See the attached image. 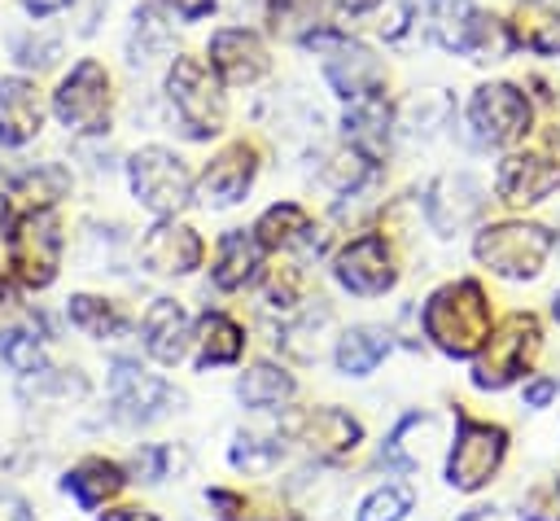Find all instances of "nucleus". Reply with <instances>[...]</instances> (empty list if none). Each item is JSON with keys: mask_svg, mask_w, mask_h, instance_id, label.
Instances as JSON below:
<instances>
[{"mask_svg": "<svg viewBox=\"0 0 560 521\" xmlns=\"http://www.w3.org/2000/svg\"><path fill=\"white\" fill-rule=\"evenodd\" d=\"M66 188H70V175H66V166H57V162H35L31 171L13 175V193L26 197L31 210L57 206V201L66 197Z\"/></svg>", "mask_w": 560, "mask_h": 521, "instance_id": "30", "label": "nucleus"}, {"mask_svg": "<svg viewBox=\"0 0 560 521\" xmlns=\"http://www.w3.org/2000/svg\"><path fill=\"white\" fill-rule=\"evenodd\" d=\"M39 123H44V101H39L35 83L18 79V74L0 79V136L9 144H22L39 131Z\"/></svg>", "mask_w": 560, "mask_h": 521, "instance_id": "20", "label": "nucleus"}, {"mask_svg": "<svg viewBox=\"0 0 560 521\" xmlns=\"http://www.w3.org/2000/svg\"><path fill=\"white\" fill-rule=\"evenodd\" d=\"M66 4H74V0H22V9H26V13H35V18H48V13H61Z\"/></svg>", "mask_w": 560, "mask_h": 521, "instance_id": "43", "label": "nucleus"}, {"mask_svg": "<svg viewBox=\"0 0 560 521\" xmlns=\"http://www.w3.org/2000/svg\"><path fill=\"white\" fill-rule=\"evenodd\" d=\"M166 96H171V105L184 118V127H188L192 140H206V136H214L223 127V114H228L223 92H219V83L210 79V70L197 57H175L171 61V70H166Z\"/></svg>", "mask_w": 560, "mask_h": 521, "instance_id": "5", "label": "nucleus"}, {"mask_svg": "<svg viewBox=\"0 0 560 521\" xmlns=\"http://www.w3.org/2000/svg\"><path fill=\"white\" fill-rule=\"evenodd\" d=\"M280 455H284V447L271 442V438H236L232 451H228V460H232L236 468H245V473H262V468H271Z\"/></svg>", "mask_w": 560, "mask_h": 521, "instance_id": "36", "label": "nucleus"}, {"mask_svg": "<svg viewBox=\"0 0 560 521\" xmlns=\"http://www.w3.org/2000/svg\"><path fill=\"white\" fill-rule=\"evenodd\" d=\"M424 13H429V31L442 48H451V53L472 48V35L481 22V9L472 0H424Z\"/></svg>", "mask_w": 560, "mask_h": 521, "instance_id": "22", "label": "nucleus"}, {"mask_svg": "<svg viewBox=\"0 0 560 521\" xmlns=\"http://www.w3.org/2000/svg\"><path fill=\"white\" fill-rule=\"evenodd\" d=\"M140 263L158 276H184L192 267H201V236L175 219H162L144 232L140 241Z\"/></svg>", "mask_w": 560, "mask_h": 521, "instance_id": "14", "label": "nucleus"}, {"mask_svg": "<svg viewBox=\"0 0 560 521\" xmlns=\"http://www.w3.org/2000/svg\"><path fill=\"white\" fill-rule=\"evenodd\" d=\"M9 302H13V289H9V280L0 276V306H9Z\"/></svg>", "mask_w": 560, "mask_h": 521, "instance_id": "47", "label": "nucleus"}, {"mask_svg": "<svg viewBox=\"0 0 560 521\" xmlns=\"http://www.w3.org/2000/svg\"><path fill=\"white\" fill-rule=\"evenodd\" d=\"M4 215H9V201H4V197H0V223H4Z\"/></svg>", "mask_w": 560, "mask_h": 521, "instance_id": "48", "label": "nucleus"}, {"mask_svg": "<svg viewBox=\"0 0 560 521\" xmlns=\"http://www.w3.org/2000/svg\"><path fill=\"white\" fill-rule=\"evenodd\" d=\"M122 482H127V477H122L118 464H109V460H83L79 468H70V473L61 477V490L74 495L83 508H96V503H105L109 495H118Z\"/></svg>", "mask_w": 560, "mask_h": 521, "instance_id": "28", "label": "nucleus"}, {"mask_svg": "<svg viewBox=\"0 0 560 521\" xmlns=\"http://www.w3.org/2000/svg\"><path fill=\"white\" fill-rule=\"evenodd\" d=\"M192 341V328H188V315L175 298H158L149 311H144V350L158 359V363H179L184 350Z\"/></svg>", "mask_w": 560, "mask_h": 521, "instance_id": "17", "label": "nucleus"}, {"mask_svg": "<svg viewBox=\"0 0 560 521\" xmlns=\"http://www.w3.org/2000/svg\"><path fill=\"white\" fill-rule=\"evenodd\" d=\"M171 4H175V13L188 18V22H197V18H206V13L214 9V0H171Z\"/></svg>", "mask_w": 560, "mask_h": 521, "instance_id": "41", "label": "nucleus"}, {"mask_svg": "<svg viewBox=\"0 0 560 521\" xmlns=\"http://www.w3.org/2000/svg\"><path fill=\"white\" fill-rule=\"evenodd\" d=\"M332 276L341 280V289H350V293H359V298H376V293H385V289L394 285L398 271H394V263H389L385 236L368 232V236L350 241V245L337 254Z\"/></svg>", "mask_w": 560, "mask_h": 521, "instance_id": "12", "label": "nucleus"}, {"mask_svg": "<svg viewBox=\"0 0 560 521\" xmlns=\"http://www.w3.org/2000/svg\"><path fill=\"white\" fill-rule=\"evenodd\" d=\"M210 503L223 508V521H236L241 512V495H228V490H210Z\"/></svg>", "mask_w": 560, "mask_h": 521, "instance_id": "42", "label": "nucleus"}, {"mask_svg": "<svg viewBox=\"0 0 560 521\" xmlns=\"http://www.w3.org/2000/svg\"><path fill=\"white\" fill-rule=\"evenodd\" d=\"M171 39V26L162 22L158 9H140L136 13V26H131V61H149L158 48H166Z\"/></svg>", "mask_w": 560, "mask_h": 521, "instance_id": "34", "label": "nucleus"}, {"mask_svg": "<svg viewBox=\"0 0 560 521\" xmlns=\"http://www.w3.org/2000/svg\"><path fill=\"white\" fill-rule=\"evenodd\" d=\"M236 394H241L245 407L267 412V407H280V403L293 398V377H289L284 368H276V363H254V368L236 381Z\"/></svg>", "mask_w": 560, "mask_h": 521, "instance_id": "29", "label": "nucleus"}, {"mask_svg": "<svg viewBox=\"0 0 560 521\" xmlns=\"http://www.w3.org/2000/svg\"><path fill=\"white\" fill-rule=\"evenodd\" d=\"M551 394H556V381H551V377H538V381L525 385V403H529V407H547Z\"/></svg>", "mask_w": 560, "mask_h": 521, "instance_id": "39", "label": "nucleus"}, {"mask_svg": "<svg viewBox=\"0 0 560 521\" xmlns=\"http://www.w3.org/2000/svg\"><path fill=\"white\" fill-rule=\"evenodd\" d=\"M127 180H131V193L144 210L171 219L175 210H184L192 201V180H188V166L171 153V149H140L131 162H127Z\"/></svg>", "mask_w": 560, "mask_h": 521, "instance_id": "6", "label": "nucleus"}, {"mask_svg": "<svg viewBox=\"0 0 560 521\" xmlns=\"http://www.w3.org/2000/svg\"><path fill=\"white\" fill-rule=\"evenodd\" d=\"M534 350H538V320L525 315V311L508 315L503 328L499 333L490 328V337L472 355V385L477 390H503V385H512L525 372V363H529Z\"/></svg>", "mask_w": 560, "mask_h": 521, "instance_id": "3", "label": "nucleus"}, {"mask_svg": "<svg viewBox=\"0 0 560 521\" xmlns=\"http://www.w3.org/2000/svg\"><path fill=\"white\" fill-rule=\"evenodd\" d=\"M0 521H35V512L26 508V499H18V495H0Z\"/></svg>", "mask_w": 560, "mask_h": 521, "instance_id": "40", "label": "nucleus"}, {"mask_svg": "<svg viewBox=\"0 0 560 521\" xmlns=\"http://www.w3.org/2000/svg\"><path fill=\"white\" fill-rule=\"evenodd\" d=\"M101 521H158V517L144 512V508H127V512H118V517H101Z\"/></svg>", "mask_w": 560, "mask_h": 521, "instance_id": "45", "label": "nucleus"}, {"mask_svg": "<svg viewBox=\"0 0 560 521\" xmlns=\"http://www.w3.org/2000/svg\"><path fill=\"white\" fill-rule=\"evenodd\" d=\"M66 311H70V324H74V328H83L88 337H114V333H122V315H118L105 298L74 293Z\"/></svg>", "mask_w": 560, "mask_h": 521, "instance_id": "31", "label": "nucleus"}, {"mask_svg": "<svg viewBox=\"0 0 560 521\" xmlns=\"http://www.w3.org/2000/svg\"><path fill=\"white\" fill-rule=\"evenodd\" d=\"M481 201L486 197H481V184L472 175H442L424 197V215L442 236H451L455 228H464L481 215Z\"/></svg>", "mask_w": 560, "mask_h": 521, "instance_id": "16", "label": "nucleus"}, {"mask_svg": "<svg viewBox=\"0 0 560 521\" xmlns=\"http://www.w3.org/2000/svg\"><path fill=\"white\" fill-rule=\"evenodd\" d=\"M368 171H372V158L363 153V149H341V153H332L328 158V166H324V180L332 184V188H341V193H350V188H359L363 180H368Z\"/></svg>", "mask_w": 560, "mask_h": 521, "instance_id": "35", "label": "nucleus"}, {"mask_svg": "<svg viewBox=\"0 0 560 521\" xmlns=\"http://www.w3.org/2000/svg\"><path fill=\"white\" fill-rule=\"evenodd\" d=\"M52 114L61 118V127L79 131V136H96L109 127V74L101 61H79L52 92Z\"/></svg>", "mask_w": 560, "mask_h": 521, "instance_id": "7", "label": "nucleus"}, {"mask_svg": "<svg viewBox=\"0 0 560 521\" xmlns=\"http://www.w3.org/2000/svg\"><path fill=\"white\" fill-rule=\"evenodd\" d=\"M0 359H4L13 372H22V377H31V372L44 368L39 341H35L31 333H22V328H4V333H0Z\"/></svg>", "mask_w": 560, "mask_h": 521, "instance_id": "32", "label": "nucleus"}, {"mask_svg": "<svg viewBox=\"0 0 560 521\" xmlns=\"http://www.w3.org/2000/svg\"><path fill=\"white\" fill-rule=\"evenodd\" d=\"M346 136L368 158H376L389 144V105H385L381 92H368V96H354L350 101V109H346Z\"/></svg>", "mask_w": 560, "mask_h": 521, "instance_id": "23", "label": "nucleus"}, {"mask_svg": "<svg viewBox=\"0 0 560 521\" xmlns=\"http://www.w3.org/2000/svg\"><path fill=\"white\" fill-rule=\"evenodd\" d=\"M376 4H381V0H337V9L350 13V18H354V13H368V9H376Z\"/></svg>", "mask_w": 560, "mask_h": 521, "instance_id": "44", "label": "nucleus"}, {"mask_svg": "<svg viewBox=\"0 0 560 521\" xmlns=\"http://www.w3.org/2000/svg\"><path fill=\"white\" fill-rule=\"evenodd\" d=\"M521 521H560V477H551L525 495Z\"/></svg>", "mask_w": 560, "mask_h": 521, "instance_id": "37", "label": "nucleus"}, {"mask_svg": "<svg viewBox=\"0 0 560 521\" xmlns=\"http://www.w3.org/2000/svg\"><path fill=\"white\" fill-rule=\"evenodd\" d=\"M57 48H61V44H57L52 35H39V39H35V35H22V39H13V57H18L22 66H35V70L48 66V61L57 57Z\"/></svg>", "mask_w": 560, "mask_h": 521, "instance_id": "38", "label": "nucleus"}, {"mask_svg": "<svg viewBox=\"0 0 560 521\" xmlns=\"http://www.w3.org/2000/svg\"><path fill=\"white\" fill-rule=\"evenodd\" d=\"M306 48H315L324 57V74L337 88V96L354 101V96H368V92L381 88V66L359 39L337 35V31H311Z\"/></svg>", "mask_w": 560, "mask_h": 521, "instance_id": "11", "label": "nucleus"}, {"mask_svg": "<svg viewBox=\"0 0 560 521\" xmlns=\"http://www.w3.org/2000/svg\"><path fill=\"white\" fill-rule=\"evenodd\" d=\"M210 66L219 70L223 83H254L267 74V48L254 31L245 26H223L210 35Z\"/></svg>", "mask_w": 560, "mask_h": 521, "instance_id": "15", "label": "nucleus"}, {"mask_svg": "<svg viewBox=\"0 0 560 521\" xmlns=\"http://www.w3.org/2000/svg\"><path fill=\"white\" fill-rule=\"evenodd\" d=\"M468 123L481 144H512L529 131L534 109L516 83H481L468 101Z\"/></svg>", "mask_w": 560, "mask_h": 521, "instance_id": "9", "label": "nucleus"}, {"mask_svg": "<svg viewBox=\"0 0 560 521\" xmlns=\"http://www.w3.org/2000/svg\"><path fill=\"white\" fill-rule=\"evenodd\" d=\"M359 438H363L359 420H354L350 412H341V407H315V412L302 420V442H306L319 460H341V455H350V451L359 447Z\"/></svg>", "mask_w": 560, "mask_h": 521, "instance_id": "19", "label": "nucleus"}, {"mask_svg": "<svg viewBox=\"0 0 560 521\" xmlns=\"http://www.w3.org/2000/svg\"><path fill=\"white\" fill-rule=\"evenodd\" d=\"M254 184V149L228 144L201 175V193L210 206H236Z\"/></svg>", "mask_w": 560, "mask_h": 521, "instance_id": "18", "label": "nucleus"}, {"mask_svg": "<svg viewBox=\"0 0 560 521\" xmlns=\"http://www.w3.org/2000/svg\"><path fill=\"white\" fill-rule=\"evenodd\" d=\"M9 162H13V158H9V140H4V136H0V175H4V171H9Z\"/></svg>", "mask_w": 560, "mask_h": 521, "instance_id": "46", "label": "nucleus"}, {"mask_svg": "<svg viewBox=\"0 0 560 521\" xmlns=\"http://www.w3.org/2000/svg\"><path fill=\"white\" fill-rule=\"evenodd\" d=\"M262 276V241L245 228L223 232L219 258H214V285L219 289H245Z\"/></svg>", "mask_w": 560, "mask_h": 521, "instance_id": "21", "label": "nucleus"}, {"mask_svg": "<svg viewBox=\"0 0 560 521\" xmlns=\"http://www.w3.org/2000/svg\"><path fill=\"white\" fill-rule=\"evenodd\" d=\"M556 250V232L542 223H525V219H508V223H490L477 232L472 254L508 280H529L542 271L547 254Z\"/></svg>", "mask_w": 560, "mask_h": 521, "instance_id": "2", "label": "nucleus"}, {"mask_svg": "<svg viewBox=\"0 0 560 521\" xmlns=\"http://www.w3.org/2000/svg\"><path fill=\"white\" fill-rule=\"evenodd\" d=\"M551 311H556V320H560V293H556V302H551Z\"/></svg>", "mask_w": 560, "mask_h": 521, "instance_id": "49", "label": "nucleus"}, {"mask_svg": "<svg viewBox=\"0 0 560 521\" xmlns=\"http://www.w3.org/2000/svg\"><path fill=\"white\" fill-rule=\"evenodd\" d=\"M411 512V486H381L359 503V521H402Z\"/></svg>", "mask_w": 560, "mask_h": 521, "instance_id": "33", "label": "nucleus"}, {"mask_svg": "<svg viewBox=\"0 0 560 521\" xmlns=\"http://www.w3.org/2000/svg\"><path fill=\"white\" fill-rule=\"evenodd\" d=\"M424 333L433 337V346L451 359H468L481 350V341L490 337V302L481 293L477 280H455L442 285L429 302H424Z\"/></svg>", "mask_w": 560, "mask_h": 521, "instance_id": "1", "label": "nucleus"}, {"mask_svg": "<svg viewBox=\"0 0 560 521\" xmlns=\"http://www.w3.org/2000/svg\"><path fill=\"white\" fill-rule=\"evenodd\" d=\"M245 350V333L232 315L223 311H206L197 324V363L201 368H219V363H236Z\"/></svg>", "mask_w": 560, "mask_h": 521, "instance_id": "25", "label": "nucleus"}, {"mask_svg": "<svg viewBox=\"0 0 560 521\" xmlns=\"http://www.w3.org/2000/svg\"><path fill=\"white\" fill-rule=\"evenodd\" d=\"M494 188H499V197L508 206H538V201H547L560 188V158H547V153H512L499 166Z\"/></svg>", "mask_w": 560, "mask_h": 521, "instance_id": "13", "label": "nucleus"}, {"mask_svg": "<svg viewBox=\"0 0 560 521\" xmlns=\"http://www.w3.org/2000/svg\"><path fill=\"white\" fill-rule=\"evenodd\" d=\"M503 451H508L503 425L459 416V425H455V447H451V460H446V482H451L455 490H481V486L494 477V468L503 464Z\"/></svg>", "mask_w": 560, "mask_h": 521, "instance_id": "8", "label": "nucleus"}, {"mask_svg": "<svg viewBox=\"0 0 560 521\" xmlns=\"http://www.w3.org/2000/svg\"><path fill=\"white\" fill-rule=\"evenodd\" d=\"M61 263V223L52 210H26L9 232V267L26 289H44L57 280Z\"/></svg>", "mask_w": 560, "mask_h": 521, "instance_id": "4", "label": "nucleus"}, {"mask_svg": "<svg viewBox=\"0 0 560 521\" xmlns=\"http://www.w3.org/2000/svg\"><path fill=\"white\" fill-rule=\"evenodd\" d=\"M389 355V333L385 328H372V324H359V328H346L341 341H337V368L346 377H368L381 359Z\"/></svg>", "mask_w": 560, "mask_h": 521, "instance_id": "27", "label": "nucleus"}, {"mask_svg": "<svg viewBox=\"0 0 560 521\" xmlns=\"http://www.w3.org/2000/svg\"><path fill=\"white\" fill-rule=\"evenodd\" d=\"M508 31H512V48H529L538 57H560V13L556 9L529 0V4H521L516 22H508Z\"/></svg>", "mask_w": 560, "mask_h": 521, "instance_id": "26", "label": "nucleus"}, {"mask_svg": "<svg viewBox=\"0 0 560 521\" xmlns=\"http://www.w3.org/2000/svg\"><path fill=\"white\" fill-rule=\"evenodd\" d=\"M109 394H114V416L122 425H153L162 416H171L184 394L175 385H166L162 377L140 372L131 359H118L109 372Z\"/></svg>", "mask_w": 560, "mask_h": 521, "instance_id": "10", "label": "nucleus"}, {"mask_svg": "<svg viewBox=\"0 0 560 521\" xmlns=\"http://www.w3.org/2000/svg\"><path fill=\"white\" fill-rule=\"evenodd\" d=\"M254 236L262 241V250H293V245H306V241L315 236V228H311V215H306L302 206L276 201V206H267V210L258 215Z\"/></svg>", "mask_w": 560, "mask_h": 521, "instance_id": "24", "label": "nucleus"}]
</instances>
